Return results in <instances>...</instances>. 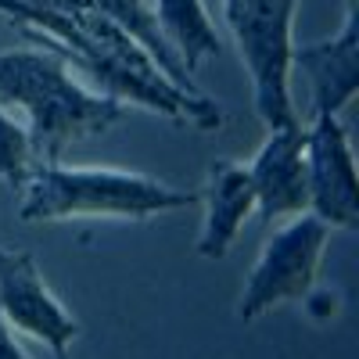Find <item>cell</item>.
Wrapping results in <instances>:
<instances>
[{
    "mask_svg": "<svg viewBox=\"0 0 359 359\" xmlns=\"http://www.w3.org/2000/svg\"><path fill=\"white\" fill-rule=\"evenodd\" d=\"M0 104L29 118V140L40 162H57L72 144L101 137L126 118V104L76 79L54 50H0Z\"/></svg>",
    "mask_w": 359,
    "mask_h": 359,
    "instance_id": "7a4b0ae2",
    "label": "cell"
},
{
    "mask_svg": "<svg viewBox=\"0 0 359 359\" xmlns=\"http://www.w3.org/2000/svg\"><path fill=\"white\" fill-rule=\"evenodd\" d=\"M198 191H184L162 180L111 169V165H62L36 162L22 184V223H65V219H151L180 208H194Z\"/></svg>",
    "mask_w": 359,
    "mask_h": 359,
    "instance_id": "3957f363",
    "label": "cell"
},
{
    "mask_svg": "<svg viewBox=\"0 0 359 359\" xmlns=\"http://www.w3.org/2000/svg\"><path fill=\"white\" fill-rule=\"evenodd\" d=\"M33 169H36V151H33V140H29V130L0 104V180L22 191Z\"/></svg>",
    "mask_w": 359,
    "mask_h": 359,
    "instance_id": "4fadbf2b",
    "label": "cell"
},
{
    "mask_svg": "<svg viewBox=\"0 0 359 359\" xmlns=\"http://www.w3.org/2000/svg\"><path fill=\"white\" fill-rule=\"evenodd\" d=\"M255 187V216L266 223L294 219L309 212L306 187V126L294 123L284 130H269L262 147L245 162Z\"/></svg>",
    "mask_w": 359,
    "mask_h": 359,
    "instance_id": "ba28073f",
    "label": "cell"
},
{
    "mask_svg": "<svg viewBox=\"0 0 359 359\" xmlns=\"http://www.w3.org/2000/svg\"><path fill=\"white\" fill-rule=\"evenodd\" d=\"M0 15L18 25L25 40L40 43L43 50H54L69 69L86 72L104 97L147 108L162 118H172V123H191L198 130L223 126V111L212 97L187 94L172 79H165V72L151 57L94 8L79 15H57L18 4V0H0Z\"/></svg>",
    "mask_w": 359,
    "mask_h": 359,
    "instance_id": "6da1fadb",
    "label": "cell"
},
{
    "mask_svg": "<svg viewBox=\"0 0 359 359\" xmlns=\"http://www.w3.org/2000/svg\"><path fill=\"white\" fill-rule=\"evenodd\" d=\"M0 359H29V352L15 341V334L0 323Z\"/></svg>",
    "mask_w": 359,
    "mask_h": 359,
    "instance_id": "9a60e30c",
    "label": "cell"
},
{
    "mask_svg": "<svg viewBox=\"0 0 359 359\" xmlns=\"http://www.w3.org/2000/svg\"><path fill=\"white\" fill-rule=\"evenodd\" d=\"M201 205V233L198 255L201 259H226L237 245L245 223L255 216V187L245 162H212L205 176V191H198Z\"/></svg>",
    "mask_w": 359,
    "mask_h": 359,
    "instance_id": "30bf717a",
    "label": "cell"
},
{
    "mask_svg": "<svg viewBox=\"0 0 359 359\" xmlns=\"http://www.w3.org/2000/svg\"><path fill=\"white\" fill-rule=\"evenodd\" d=\"M94 11L104 15L108 22H115L118 29H123V33L165 72V79H172L180 90H187V94H201L198 83H194V76L184 69V62H180L176 50L169 47V40L162 36L155 11L147 8L144 0H94Z\"/></svg>",
    "mask_w": 359,
    "mask_h": 359,
    "instance_id": "8fae6325",
    "label": "cell"
},
{
    "mask_svg": "<svg viewBox=\"0 0 359 359\" xmlns=\"http://www.w3.org/2000/svg\"><path fill=\"white\" fill-rule=\"evenodd\" d=\"M327 241H331V226L309 212L294 216L280 230H273V237L262 245L252 273L245 280L241 298H237V320L255 323L280 306L306 302L316 291Z\"/></svg>",
    "mask_w": 359,
    "mask_h": 359,
    "instance_id": "5b68a950",
    "label": "cell"
},
{
    "mask_svg": "<svg viewBox=\"0 0 359 359\" xmlns=\"http://www.w3.org/2000/svg\"><path fill=\"white\" fill-rule=\"evenodd\" d=\"M18 4L40 8V11H57V15H79V11L94 8V0H18Z\"/></svg>",
    "mask_w": 359,
    "mask_h": 359,
    "instance_id": "5bb4252c",
    "label": "cell"
},
{
    "mask_svg": "<svg viewBox=\"0 0 359 359\" xmlns=\"http://www.w3.org/2000/svg\"><path fill=\"white\" fill-rule=\"evenodd\" d=\"M291 72H302L309 83L313 115H341L359 94V0L345 4L341 29L331 40L294 47Z\"/></svg>",
    "mask_w": 359,
    "mask_h": 359,
    "instance_id": "9c48e42d",
    "label": "cell"
},
{
    "mask_svg": "<svg viewBox=\"0 0 359 359\" xmlns=\"http://www.w3.org/2000/svg\"><path fill=\"white\" fill-rule=\"evenodd\" d=\"M0 323L47 345L54 359H69L72 341L83 334L79 320L50 291L36 255L18 248H0Z\"/></svg>",
    "mask_w": 359,
    "mask_h": 359,
    "instance_id": "8992f818",
    "label": "cell"
},
{
    "mask_svg": "<svg viewBox=\"0 0 359 359\" xmlns=\"http://www.w3.org/2000/svg\"><path fill=\"white\" fill-rule=\"evenodd\" d=\"M151 11L158 18L162 36L169 40V47L176 50L187 72H194L201 62L219 54V33L201 0H155Z\"/></svg>",
    "mask_w": 359,
    "mask_h": 359,
    "instance_id": "7c38bea8",
    "label": "cell"
},
{
    "mask_svg": "<svg viewBox=\"0 0 359 359\" xmlns=\"http://www.w3.org/2000/svg\"><path fill=\"white\" fill-rule=\"evenodd\" d=\"M294 11L298 0H223L226 25L252 79L255 115L266 130H284L298 123L291 101Z\"/></svg>",
    "mask_w": 359,
    "mask_h": 359,
    "instance_id": "277c9868",
    "label": "cell"
},
{
    "mask_svg": "<svg viewBox=\"0 0 359 359\" xmlns=\"http://www.w3.org/2000/svg\"><path fill=\"white\" fill-rule=\"evenodd\" d=\"M306 187L309 216L331 230L359 226V172L341 115H320L306 126Z\"/></svg>",
    "mask_w": 359,
    "mask_h": 359,
    "instance_id": "52a82bcc",
    "label": "cell"
}]
</instances>
